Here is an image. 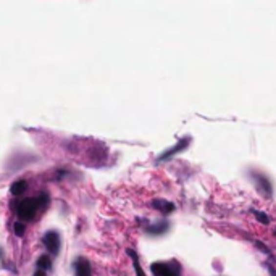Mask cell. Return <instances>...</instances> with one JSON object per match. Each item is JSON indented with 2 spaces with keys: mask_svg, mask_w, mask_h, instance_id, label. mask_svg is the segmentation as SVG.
<instances>
[{
  "mask_svg": "<svg viewBox=\"0 0 276 276\" xmlns=\"http://www.w3.org/2000/svg\"><path fill=\"white\" fill-rule=\"evenodd\" d=\"M34 276H47V275H45V272H42V270H39V272H36V273H34Z\"/></svg>",
  "mask_w": 276,
  "mask_h": 276,
  "instance_id": "obj_14",
  "label": "cell"
},
{
  "mask_svg": "<svg viewBox=\"0 0 276 276\" xmlns=\"http://www.w3.org/2000/svg\"><path fill=\"white\" fill-rule=\"evenodd\" d=\"M254 213H255V216H257V218L260 220V221H262V223H265V225H268V223H270V220H268V216L267 215H265V213H262V212H254Z\"/></svg>",
  "mask_w": 276,
  "mask_h": 276,
  "instance_id": "obj_13",
  "label": "cell"
},
{
  "mask_svg": "<svg viewBox=\"0 0 276 276\" xmlns=\"http://www.w3.org/2000/svg\"><path fill=\"white\" fill-rule=\"evenodd\" d=\"M128 255H131V257H132V263H134V268H136V275H137V276H146V275H144V272H142L141 265H139V258H137L136 252H132L131 249H128Z\"/></svg>",
  "mask_w": 276,
  "mask_h": 276,
  "instance_id": "obj_10",
  "label": "cell"
},
{
  "mask_svg": "<svg viewBox=\"0 0 276 276\" xmlns=\"http://www.w3.org/2000/svg\"><path fill=\"white\" fill-rule=\"evenodd\" d=\"M39 207H41V202L37 197H26L24 200H21L18 204L17 213L21 220H33Z\"/></svg>",
  "mask_w": 276,
  "mask_h": 276,
  "instance_id": "obj_2",
  "label": "cell"
},
{
  "mask_svg": "<svg viewBox=\"0 0 276 276\" xmlns=\"http://www.w3.org/2000/svg\"><path fill=\"white\" fill-rule=\"evenodd\" d=\"M152 273L153 276H181V265L176 260L170 262H155L152 263Z\"/></svg>",
  "mask_w": 276,
  "mask_h": 276,
  "instance_id": "obj_1",
  "label": "cell"
},
{
  "mask_svg": "<svg viewBox=\"0 0 276 276\" xmlns=\"http://www.w3.org/2000/svg\"><path fill=\"white\" fill-rule=\"evenodd\" d=\"M42 242H44V246L50 251V254H58V251H60V236H58L55 231L47 233V234L42 237Z\"/></svg>",
  "mask_w": 276,
  "mask_h": 276,
  "instance_id": "obj_3",
  "label": "cell"
},
{
  "mask_svg": "<svg viewBox=\"0 0 276 276\" xmlns=\"http://www.w3.org/2000/svg\"><path fill=\"white\" fill-rule=\"evenodd\" d=\"M252 176L255 178V181L258 184V189L262 191L263 194H267V195L272 194V183L268 181L267 176H263L262 173H252Z\"/></svg>",
  "mask_w": 276,
  "mask_h": 276,
  "instance_id": "obj_4",
  "label": "cell"
},
{
  "mask_svg": "<svg viewBox=\"0 0 276 276\" xmlns=\"http://www.w3.org/2000/svg\"><path fill=\"white\" fill-rule=\"evenodd\" d=\"M153 205H155L157 210L163 212V213H171V212L174 210V205L167 202V200H153Z\"/></svg>",
  "mask_w": 276,
  "mask_h": 276,
  "instance_id": "obj_7",
  "label": "cell"
},
{
  "mask_svg": "<svg viewBox=\"0 0 276 276\" xmlns=\"http://www.w3.org/2000/svg\"><path fill=\"white\" fill-rule=\"evenodd\" d=\"M74 270H76V276H91V265L86 258H78L74 263Z\"/></svg>",
  "mask_w": 276,
  "mask_h": 276,
  "instance_id": "obj_5",
  "label": "cell"
},
{
  "mask_svg": "<svg viewBox=\"0 0 276 276\" xmlns=\"http://www.w3.org/2000/svg\"><path fill=\"white\" fill-rule=\"evenodd\" d=\"M188 144H189V137H186V139L179 141L178 144L174 146V147H171V149H170V150H167V152L163 153V155L160 157V158H158V160H160V162H163V160H168V158H170V157H173L174 153H178L179 150H183L184 147H188Z\"/></svg>",
  "mask_w": 276,
  "mask_h": 276,
  "instance_id": "obj_6",
  "label": "cell"
},
{
  "mask_svg": "<svg viewBox=\"0 0 276 276\" xmlns=\"http://www.w3.org/2000/svg\"><path fill=\"white\" fill-rule=\"evenodd\" d=\"M37 267H39V270H49L52 267L50 257H47V255L39 257V260H37Z\"/></svg>",
  "mask_w": 276,
  "mask_h": 276,
  "instance_id": "obj_11",
  "label": "cell"
},
{
  "mask_svg": "<svg viewBox=\"0 0 276 276\" xmlns=\"http://www.w3.org/2000/svg\"><path fill=\"white\" fill-rule=\"evenodd\" d=\"M167 228H168V223L163 221V223H155L152 228H147V231L152 233V234H162L163 231H167Z\"/></svg>",
  "mask_w": 276,
  "mask_h": 276,
  "instance_id": "obj_9",
  "label": "cell"
},
{
  "mask_svg": "<svg viewBox=\"0 0 276 276\" xmlns=\"http://www.w3.org/2000/svg\"><path fill=\"white\" fill-rule=\"evenodd\" d=\"M13 228H15V233H17V236H23V234H24V230H26V228H24V225H23L21 221L15 223Z\"/></svg>",
  "mask_w": 276,
  "mask_h": 276,
  "instance_id": "obj_12",
  "label": "cell"
},
{
  "mask_svg": "<svg viewBox=\"0 0 276 276\" xmlns=\"http://www.w3.org/2000/svg\"><path fill=\"white\" fill-rule=\"evenodd\" d=\"M275 234H276V231H275Z\"/></svg>",
  "mask_w": 276,
  "mask_h": 276,
  "instance_id": "obj_15",
  "label": "cell"
},
{
  "mask_svg": "<svg viewBox=\"0 0 276 276\" xmlns=\"http://www.w3.org/2000/svg\"><path fill=\"white\" fill-rule=\"evenodd\" d=\"M26 188H28V184H26L24 179H20V181L12 184V189H10V192H12L13 195H20V194L24 192Z\"/></svg>",
  "mask_w": 276,
  "mask_h": 276,
  "instance_id": "obj_8",
  "label": "cell"
}]
</instances>
